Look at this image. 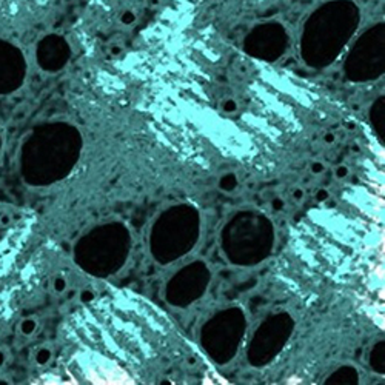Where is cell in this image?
Instances as JSON below:
<instances>
[{"label":"cell","mask_w":385,"mask_h":385,"mask_svg":"<svg viewBox=\"0 0 385 385\" xmlns=\"http://www.w3.org/2000/svg\"><path fill=\"white\" fill-rule=\"evenodd\" d=\"M25 73L24 56L13 44L0 40V94L14 91Z\"/></svg>","instance_id":"6da1fadb"},{"label":"cell","mask_w":385,"mask_h":385,"mask_svg":"<svg viewBox=\"0 0 385 385\" xmlns=\"http://www.w3.org/2000/svg\"><path fill=\"white\" fill-rule=\"evenodd\" d=\"M60 56L65 57L67 54V47L63 44V40L59 39L57 36H48L47 39H44L39 45V57H40V63L48 67H54L56 60L54 56Z\"/></svg>","instance_id":"7a4b0ae2"},{"label":"cell","mask_w":385,"mask_h":385,"mask_svg":"<svg viewBox=\"0 0 385 385\" xmlns=\"http://www.w3.org/2000/svg\"><path fill=\"white\" fill-rule=\"evenodd\" d=\"M34 327H36V324L33 322V320H31V319H27V320H24L22 324H20V331H22V334L30 336V334H33Z\"/></svg>","instance_id":"3957f363"},{"label":"cell","mask_w":385,"mask_h":385,"mask_svg":"<svg viewBox=\"0 0 385 385\" xmlns=\"http://www.w3.org/2000/svg\"><path fill=\"white\" fill-rule=\"evenodd\" d=\"M7 360H8V354H7V351H5L4 348H0V368H4V367H5Z\"/></svg>","instance_id":"277c9868"},{"label":"cell","mask_w":385,"mask_h":385,"mask_svg":"<svg viewBox=\"0 0 385 385\" xmlns=\"http://www.w3.org/2000/svg\"><path fill=\"white\" fill-rule=\"evenodd\" d=\"M0 224H2V225H8V224H10V216H8V215H2V216H0Z\"/></svg>","instance_id":"5b68a950"},{"label":"cell","mask_w":385,"mask_h":385,"mask_svg":"<svg viewBox=\"0 0 385 385\" xmlns=\"http://www.w3.org/2000/svg\"><path fill=\"white\" fill-rule=\"evenodd\" d=\"M56 288H57V290H63V288H65V281H63V279H57V281H56Z\"/></svg>","instance_id":"8992f818"}]
</instances>
